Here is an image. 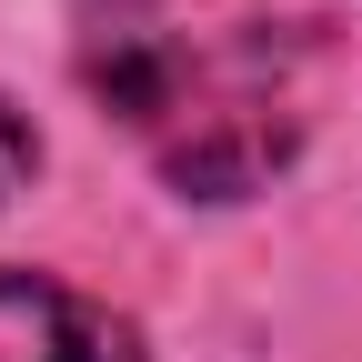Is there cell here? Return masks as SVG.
Listing matches in <instances>:
<instances>
[{
  "mask_svg": "<svg viewBox=\"0 0 362 362\" xmlns=\"http://www.w3.org/2000/svg\"><path fill=\"white\" fill-rule=\"evenodd\" d=\"M192 21L161 0H101L81 21V81L111 121H131L171 161L181 192L232 202L292 151V121H272V90L252 51H202Z\"/></svg>",
  "mask_w": 362,
  "mask_h": 362,
  "instance_id": "1",
  "label": "cell"
},
{
  "mask_svg": "<svg viewBox=\"0 0 362 362\" xmlns=\"http://www.w3.org/2000/svg\"><path fill=\"white\" fill-rule=\"evenodd\" d=\"M0 362H141V342L51 272H0Z\"/></svg>",
  "mask_w": 362,
  "mask_h": 362,
  "instance_id": "2",
  "label": "cell"
},
{
  "mask_svg": "<svg viewBox=\"0 0 362 362\" xmlns=\"http://www.w3.org/2000/svg\"><path fill=\"white\" fill-rule=\"evenodd\" d=\"M30 171H40V131H30L11 101H0V202H11V192H30Z\"/></svg>",
  "mask_w": 362,
  "mask_h": 362,
  "instance_id": "3",
  "label": "cell"
}]
</instances>
